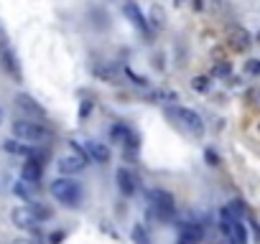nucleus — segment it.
<instances>
[{
  "label": "nucleus",
  "instance_id": "nucleus-4",
  "mask_svg": "<svg viewBox=\"0 0 260 244\" xmlns=\"http://www.w3.org/2000/svg\"><path fill=\"white\" fill-rule=\"evenodd\" d=\"M148 201H150L153 211H156L161 219H171L174 214H176V201H174V196L168 193V191H163V188H153V191L148 193Z\"/></svg>",
  "mask_w": 260,
  "mask_h": 244
},
{
  "label": "nucleus",
  "instance_id": "nucleus-13",
  "mask_svg": "<svg viewBox=\"0 0 260 244\" xmlns=\"http://www.w3.org/2000/svg\"><path fill=\"white\" fill-rule=\"evenodd\" d=\"M15 107H18V110H23L26 115H28V120L31 117H36V120H43V107L41 104H36L34 102V97H28V94H18L15 97Z\"/></svg>",
  "mask_w": 260,
  "mask_h": 244
},
{
  "label": "nucleus",
  "instance_id": "nucleus-7",
  "mask_svg": "<svg viewBox=\"0 0 260 244\" xmlns=\"http://www.w3.org/2000/svg\"><path fill=\"white\" fill-rule=\"evenodd\" d=\"M0 66L8 71V76H13L15 82H21V66H18V59H15L13 49H10L5 41H0Z\"/></svg>",
  "mask_w": 260,
  "mask_h": 244
},
{
  "label": "nucleus",
  "instance_id": "nucleus-18",
  "mask_svg": "<svg viewBox=\"0 0 260 244\" xmlns=\"http://www.w3.org/2000/svg\"><path fill=\"white\" fill-rule=\"evenodd\" d=\"M3 150L10 152V155H26V158H34V150H31L23 140H5Z\"/></svg>",
  "mask_w": 260,
  "mask_h": 244
},
{
  "label": "nucleus",
  "instance_id": "nucleus-15",
  "mask_svg": "<svg viewBox=\"0 0 260 244\" xmlns=\"http://www.w3.org/2000/svg\"><path fill=\"white\" fill-rule=\"evenodd\" d=\"M115 178H117V188H120V193H125V196H133V193H135V188H138V178H135L133 171H128V168H120Z\"/></svg>",
  "mask_w": 260,
  "mask_h": 244
},
{
  "label": "nucleus",
  "instance_id": "nucleus-33",
  "mask_svg": "<svg viewBox=\"0 0 260 244\" xmlns=\"http://www.w3.org/2000/svg\"><path fill=\"white\" fill-rule=\"evenodd\" d=\"M258 41H260V33H258Z\"/></svg>",
  "mask_w": 260,
  "mask_h": 244
},
{
  "label": "nucleus",
  "instance_id": "nucleus-32",
  "mask_svg": "<svg viewBox=\"0 0 260 244\" xmlns=\"http://www.w3.org/2000/svg\"><path fill=\"white\" fill-rule=\"evenodd\" d=\"M0 120H3V110H0Z\"/></svg>",
  "mask_w": 260,
  "mask_h": 244
},
{
  "label": "nucleus",
  "instance_id": "nucleus-20",
  "mask_svg": "<svg viewBox=\"0 0 260 244\" xmlns=\"http://www.w3.org/2000/svg\"><path fill=\"white\" fill-rule=\"evenodd\" d=\"M130 237H133V244H150V234L146 232V226H133V232H130Z\"/></svg>",
  "mask_w": 260,
  "mask_h": 244
},
{
  "label": "nucleus",
  "instance_id": "nucleus-8",
  "mask_svg": "<svg viewBox=\"0 0 260 244\" xmlns=\"http://www.w3.org/2000/svg\"><path fill=\"white\" fill-rule=\"evenodd\" d=\"M122 13L128 15V21L138 28V30H143L146 36H150V23L148 18L141 13V8H138V3H133V0H125V5H122Z\"/></svg>",
  "mask_w": 260,
  "mask_h": 244
},
{
  "label": "nucleus",
  "instance_id": "nucleus-14",
  "mask_svg": "<svg viewBox=\"0 0 260 244\" xmlns=\"http://www.w3.org/2000/svg\"><path fill=\"white\" fill-rule=\"evenodd\" d=\"M202 237H204V229L199 226V224H194V221H189V224L181 226V234H179V242L176 244H199V242H202Z\"/></svg>",
  "mask_w": 260,
  "mask_h": 244
},
{
  "label": "nucleus",
  "instance_id": "nucleus-16",
  "mask_svg": "<svg viewBox=\"0 0 260 244\" xmlns=\"http://www.w3.org/2000/svg\"><path fill=\"white\" fill-rule=\"evenodd\" d=\"M87 152H89V158L95 160V163H107V160H110V148H107L105 143L89 140L87 143Z\"/></svg>",
  "mask_w": 260,
  "mask_h": 244
},
{
  "label": "nucleus",
  "instance_id": "nucleus-9",
  "mask_svg": "<svg viewBox=\"0 0 260 244\" xmlns=\"http://www.w3.org/2000/svg\"><path fill=\"white\" fill-rule=\"evenodd\" d=\"M92 74H95L100 82H105V84H120V74H117V69L110 66L107 61H95V64H92Z\"/></svg>",
  "mask_w": 260,
  "mask_h": 244
},
{
  "label": "nucleus",
  "instance_id": "nucleus-3",
  "mask_svg": "<svg viewBox=\"0 0 260 244\" xmlns=\"http://www.w3.org/2000/svg\"><path fill=\"white\" fill-rule=\"evenodd\" d=\"M51 196L56 198L59 204H64V206H76L79 204V183L72 181V178H56L51 183Z\"/></svg>",
  "mask_w": 260,
  "mask_h": 244
},
{
  "label": "nucleus",
  "instance_id": "nucleus-30",
  "mask_svg": "<svg viewBox=\"0 0 260 244\" xmlns=\"http://www.w3.org/2000/svg\"><path fill=\"white\" fill-rule=\"evenodd\" d=\"M194 8H196V10H202V8H204V0H196V3H194Z\"/></svg>",
  "mask_w": 260,
  "mask_h": 244
},
{
  "label": "nucleus",
  "instance_id": "nucleus-11",
  "mask_svg": "<svg viewBox=\"0 0 260 244\" xmlns=\"http://www.w3.org/2000/svg\"><path fill=\"white\" fill-rule=\"evenodd\" d=\"M227 41H229V49L232 51H245V49H250V43H253V36L248 33L245 28L235 26L232 30L227 33Z\"/></svg>",
  "mask_w": 260,
  "mask_h": 244
},
{
  "label": "nucleus",
  "instance_id": "nucleus-23",
  "mask_svg": "<svg viewBox=\"0 0 260 244\" xmlns=\"http://www.w3.org/2000/svg\"><path fill=\"white\" fill-rule=\"evenodd\" d=\"M191 89L194 92H202V94H204V92H209V76H194V79H191Z\"/></svg>",
  "mask_w": 260,
  "mask_h": 244
},
{
  "label": "nucleus",
  "instance_id": "nucleus-29",
  "mask_svg": "<svg viewBox=\"0 0 260 244\" xmlns=\"http://www.w3.org/2000/svg\"><path fill=\"white\" fill-rule=\"evenodd\" d=\"M89 107H92V104H89V102H84V104H82V117H84V115H87V112H89Z\"/></svg>",
  "mask_w": 260,
  "mask_h": 244
},
{
  "label": "nucleus",
  "instance_id": "nucleus-5",
  "mask_svg": "<svg viewBox=\"0 0 260 244\" xmlns=\"http://www.w3.org/2000/svg\"><path fill=\"white\" fill-rule=\"evenodd\" d=\"M176 115V120L181 122V127H186L191 135H202L204 132V122L202 117H199L194 110H186V107H176V110H171Z\"/></svg>",
  "mask_w": 260,
  "mask_h": 244
},
{
  "label": "nucleus",
  "instance_id": "nucleus-2",
  "mask_svg": "<svg viewBox=\"0 0 260 244\" xmlns=\"http://www.w3.org/2000/svg\"><path fill=\"white\" fill-rule=\"evenodd\" d=\"M220 226H222L224 237L232 242V244H248V232H245V224H242V219H237L235 214H232V209H222Z\"/></svg>",
  "mask_w": 260,
  "mask_h": 244
},
{
  "label": "nucleus",
  "instance_id": "nucleus-24",
  "mask_svg": "<svg viewBox=\"0 0 260 244\" xmlns=\"http://www.w3.org/2000/svg\"><path fill=\"white\" fill-rule=\"evenodd\" d=\"M229 71H232V66H229V61H217V64H214V74L217 76H229Z\"/></svg>",
  "mask_w": 260,
  "mask_h": 244
},
{
  "label": "nucleus",
  "instance_id": "nucleus-17",
  "mask_svg": "<svg viewBox=\"0 0 260 244\" xmlns=\"http://www.w3.org/2000/svg\"><path fill=\"white\" fill-rule=\"evenodd\" d=\"M41 173H43V165H41V160H36V158H31V160L23 165V171H21L23 181H28V183H38Z\"/></svg>",
  "mask_w": 260,
  "mask_h": 244
},
{
  "label": "nucleus",
  "instance_id": "nucleus-10",
  "mask_svg": "<svg viewBox=\"0 0 260 244\" xmlns=\"http://www.w3.org/2000/svg\"><path fill=\"white\" fill-rule=\"evenodd\" d=\"M87 165L84 158H79L76 152H72V155H61L56 168H59V173H64V176H74V173H79L82 168Z\"/></svg>",
  "mask_w": 260,
  "mask_h": 244
},
{
  "label": "nucleus",
  "instance_id": "nucleus-26",
  "mask_svg": "<svg viewBox=\"0 0 260 244\" xmlns=\"http://www.w3.org/2000/svg\"><path fill=\"white\" fill-rule=\"evenodd\" d=\"M248 71L255 74V76H260V59H250L248 61Z\"/></svg>",
  "mask_w": 260,
  "mask_h": 244
},
{
  "label": "nucleus",
  "instance_id": "nucleus-21",
  "mask_svg": "<svg viewBox=\"0 0 260 244\" xmlns=\"http://www.w3.org/2000/svg\"><path fill=\"white\" fill-rule=\"evenodd\" d=\"M150 26H153V28H163V26H166V13H163L158 5L150 8Z\"/></svg>",
  "mask_w": 260,
  "mask_h": 244
},
{
  "label": "nucleus",
  "instance_id": "nucleus-27",
  "mask_svg": "<svg viewBox=\"0 0 260 244\" xmlns=\"http://www.w3.org/2000/svg\"><path fill=\"white\" fill-rule=\"evenodd\" d=\"M248 99H250L253 104H258V107H260V87L250 89V94H248Z\"/></svg>",
  "mask_w": 260,
  "mask_h": 244
},
{
  "label": "nucleus",
  "instance_id": "nucleus-28",
  "mask_svg": "<svg viewBox=\"0 0 260 244\" xmlns=\"http://www.w3.org/2000/svg\"><path fill=\"white\" fill-rule=\"evenodd\" d=\"M13 244H38L36 239H28V237H21V239H15Z\"/></svg>",
  "mask_w": 260,
  "mask_h": 244
},
{
  "label": "nucleus",
  "instance_id": "nucleus-25",
  "mask_svg": "<svg viewBox=\"0 0 260 244\" xmlns=\"http://www.w3.org/2000/svg\"><path fill=\"white\" fill-rule=\"evenodd\" d=\"M125 76H128L133 84H138V87H148V79H146V76H138L133 69H125Z\"/></svg>",
  "mask_w": 260,
  "mask_h": 244
},
{
  "label": "nucleus",
  "instance_id": "nucleus-12",
  "mask_svg": "<svg viewBox=\"0 0 260 244\" xmlns=\"http://www.w3.org/2000/svg\"><path fill=\"white\" fill-rule=\"evenodd\" d=\"M110 135H112V140H115V143L125 145L128 150H135V148H138V137H135V132H133L130 127H125V125H115V127L110 130Z\"/></svg>",
  "mask_w": 260,
  "mask_h": 244
},
{
  "label": "nucleus",
  "instance_id": "nucleus-19",
  "mask_svg": "<svg viewBox=\"0 0 260 244\" xmlns=\"http://www.w3.org/2000/svg\"><path fill=\"white\" fill-rule=\"evenodd\" d=\"M13 191L18 193L23 201H31V196H34V183H28V181H21V183H15Z\"/></svg>",
  "mask_w": 260,
  "mask_h": 244
},
{
  "label": "nucleus",
  "instance_id": "nucleus-1",
  "mask_svg": "<svg viewBox=\"0 0 260 244\" xmlns=\"http://www.w3.org/2000/svg\"><path fill=\"white\" fill-rule=\"evenodd\" d=\"M13 135L23 143H49L51 140V132L46 130L41 122H34V120H15L13 122Z\"/></svg>",
  "mask_w": 260,
  "mask_h": 244
},
{
  "label": "nucleus",
  "instance_id": "nucleus-22",
  "mask_svg": "<svg viewBox=\"0 0 260 244\" xmlns=\"http://www.w3.org/2000/svg\"><path fill=\"white\" fill-rule=\"evenodd\" d=\"M28 209L34 211V216H36L38 221H46V219H51V209H46V206H41V204H31Z\"/></svg>",
  "mask_w": 260,
  "mask_h": 244
},
{
  "label": "nucleus",
  "instance_id": "nucleus-6",
  "mask_svg": "<svg viewBox=\"0 0 260 244\" xmlns=\"http://www.w3.org/2000/svg\"><path fill=\"white\" fill-rule=\"evenodd\" d=\"M10 219H13V224L18 226V229H23V232H38V219L34 216V211H31L28 206L13 209Z\"/></svg>",
  "mask_w": 260,
  "mask_h": 244
},
{
  "label": "nucleus",
  "instance_id": "nucleus-31",
  "mask_svg": "<svg viewBox=\"0 0 260 244\" xmlns=\"http://www.w3.org/2000/svg\"><path fill=\"white\" fill-rule=\"evenodd\" d=\"M174 3H176V5H181V3H184V0H174Z\"/></svg>",
  "mask_w": 260,
  "mask_h": 244
}]
</instances>
